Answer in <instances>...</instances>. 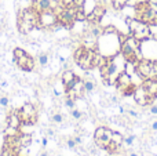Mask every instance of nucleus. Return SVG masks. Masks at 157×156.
Masks as SVG:
<instances>
[{"instance_id":"nucleus-25","label":"nucleus","mask_w":157,"mask_h":156,"mask_svg":"<svg viewBox=\"0 0 157 156\" xmlns=\"http://www.w3.org/2000/svg\"><path fill=\"white\" fill-rule=\"evenodd\" d=\"M65 107L69 108V109H73V108H76V99L71 98V97H68V96H65Z\"/></svg>"},{"instance_id":"nucleus-35","label":"nucleus","mask_w":157,"mask_h":156,"mask_svg":"<svg viewBox=\"0 0 157 156\" xmlns=\"http://www.w3.org/2000/svg\"><path fill=\"white\" fill-rule=\"evenodd\" d=\"M47 144H48V138H47V137H43V138H41V145H43V146H47Z\"/></svg>"},{"instance_id":"nucleus-34","label":"nucleus","mask_w":157,"mask_h":156,"mask_svg":"<svg viewBox=\"0 0 157 156\" xmlns=\"http://www.w3.org/2000/svg\"><path fill=\"white\" fill-rule=\"evenodd\" d=\"M8 87V82L7 80H2L0 82V88H7Z\"/></svg>"},{"instance_id":"nucleus-13","label":"nucleus","mask_w":157,"mask_h":156,"mask_svg":"<svg viewBox=\"0 0 157 156\" xmlns=\"http://www.w3.org/2000/svg\"><path fill=\"white\" fill-rule=\"evenodd\" d=\"M142 86L146 90L147 96L150 98H156L157 97V79H146L142 82Z\"/></svg>"},{"instance_id":"nucleus-17","label":"nucleus","mask_w":157,"mask_h":156,"mask_svg":"<svg viewBox=\"0 0 157 156\" xmlns=\"http://www.w3.org/2000/svg\"><path fill=\"white\" fill-rule=\"evenodd\" d=\"M112 142L117 146H121L124 144V135L119 131H113V134H112Z\"/></svg>"},{"instance_id":"nucleus-11","label":"nucleus","mask_w":157,"mask_h":156,"mask_svg":"<svg viewBox=\"0 0 157 156\" xmlns=\"http://www.w3.org/2000/svg\"><path fill=\"white\" fill-rule=\"evenodd\" d=\"M132 84H134V83H132V79H131V76L128 73H125L124 71L120 72L119 76H117L116 80H114V86H116V88L120 91V93H123L125 88L131 87Z\"/></svg>"},{"instance_id":"nucleus-36","label":"nucleus","mask_w":157,"mask_h":156,"mask_svg":"<svg viewBox=\"0 0 157 156\" xmlns=\"http://www.w3.org/2000/svg\"><path fill=\"white\" fill-rule=\"evenodd\" d=\"M152 130H153V131H157V120H155L152 123Z\"/></svg>"},{"instance_id":"nucleus-8","label":"nucleus","mask_w":157,"mask_h":156,"mask_svg":"<svg viewBox=\"0 0 157 156\" xmlns=\"http://www.w3.org/2000/svg\"><path fill=\"white\" fill-rule=\"evenodd\" d=\"M105 14H106V6L98 3V4L94 7V10H92L90 14H87L86 22H87V24H90V25L99 24L101 19L103 18V15H105Z\"/></svg>"},{"instance_id":"nucleus-32","label":"nucleus","mask_w":157,"mask_h":156,"mask_svg":"<svg viewBox=\"0 0 157 156\" xmlns=\"http://www.w3.org/2000/svg\"><path fill=\"white\" fill-rule=\"evenodd\" d=\"M141 2V0H127V4L125 6H130V7H136V4Z\"/></svg>"},{"instance_id":"nucleus-27","label":"nucleus","mask_w":157,"mask_h":156,"mask_svg":"<svg viewBox=\"0 0 157 156\" xmlns=\"http://www.w3.org/2000/svg\"><path fill=\"white\" fill-rule=\"evenodd\" d=\"M121 112H123V113H127L130 118H135V119L139 118V113L136 112V111L131 109V108H128V109H123V108H121Z\"/></svg>"},{"instance_id":"nucleus-21","label":"nucleus","mask_w":157,"mask_h":156,"mask_svg":"<svg viewBox=\"0 0 157 156\" xmlns=\"http://www.w3.org/2000/svg\"><path fill=\"white\" fill-rule=\"evenodd\" d=\"M95 82L92 79H86L84 80V88H86V93H92L95 90Z\"/></svg>"},{"instance_id":"nucleus-30","label":"nucleus","mask_w":157,"mask_h":156,"mask_svg":"<svg viewBox=\"0 0 157 156\" xmlns=\"http://www.w3.org/2000/svg\"><path fill=\"white\" fill-rule=\"evenodd\" d=\"M134 141H135V135H128V137H124V144L125 145H132Z\"/></svg>"},{"instance_id":"nucleus-28","label":"nucleus","mask_w":157,"mask_h":156,"mask_svg":"<svg viewBox=\"0 0 157 156\" xmlns=\"http://www.w3.org/2000/svg\"><path fill=\"white\" fill-rule=\"evenodd\" d=\"M135 87L136 86L135 84H132L131 87H128V88H125L124 91H123V97H132L134 96V91H135Z\"/></svg>"},{"instance_id":"nucleus-38","label":"nucleus","mask_w":157,"mask_h":156,"mask_svg":"<svg viewBox=\"0 0 157 156\" xmlns=\"http://www.w3.org/2000/svg\"><path fill=\"white\" fill-rule=\"evenodd\" d=\"M40 156H48V152H47V151H43V152L40 154Z\"/></svg>"},{"instance_id":"nucleus-29","label":"nucleus","mask_w":157,"mask_h":156,"mask_svg":"<svg viewBox=\"0 0 157 156\" xmlns=\"http://www.w3.org/2000/svg\"><path fill=\"white\" fill-rule=\"evenodd\" d=\"M8 105H10V98L7 96H0V107L8 108Z\"/></svg>"},{"instance_id":"nucleus-2","label":"nucleus","mask_w":157,"mask_h":156,"mask_svg":"<svg viewBox=\"0 0 157 156\" xmlns=\"http://www.w3.org/2000/svg\"><path fill=\"white\" fill-rule=\"evenodd\" d=\"M125 22H127L130 35H132L139 41H144V40L153 37L152 32H150V26L146 22H142L136 18H125Z\"/></svg>"},{"instance_id":"nucleus-31","label":"nucleus","mask_w":157,"mask_h":156,"mask_svg":"<svg viewBox=\"0 0 157 156\" xmlns=\"http://www.w3.org/2000/svg\"><path fill=\"white\" fill-rule=\"evenodd\" d=\"M76 145H77V144H76V141H75L73 138H69V140L66 141V146H68L69 149H75V148H76Z\"/></svg>"},{"instance_id":"nucleus-3","label":"nucleus","mask_w":157,"mask_h":156,"mask_svg":"<svg viewBox=\"0 0 157 156\" xmlns=\"http://www.w3.org/2000/svg\"><path fill=\"white\" fill-rule=\"evenodd\" d=\"M77 6H75L73 3H69L65 6L62 11L59 14H57L58 22L61 24V26L63 29H72L76 22V13H77Z\"/></svg>"},{"instance_id":"nucleus-37","label":"nucleus","mask_w":157,"mask_h":156,"mask_svg":"<svg viewBox=\"0 0 157 156\" xmlns=\"http://www.w3.org/2000/svg\"><path fill=\"white\" fill-rule=\"evenodd\" d=\"M73 140L76 141V144H80V142H81V137H75Z\"/></svg>"},{"instance_id":"nucleus-24","label":"nucleus","mask_w":157,"mask_h":156,"mask_svg":"<svg viewBox=\"0 0 157 156\" xmlns=\"http://www.w3.org/2000/svg\"><path fill=\"white\" fill-rule=\"evenodd\" d=\"M71 116L75 120H80V119L83 118V112H81L78 108H73V109H71Z\"/></svg>"},{"instance_id":"nucleus-7","label":"nucleus","mask_w":157,"mask_h":156,"mask_svg":"<svg viewBox=\"0 0 157 156\" xmlns=\"http://www.w3.org/2000/svg\"><path fill=\"white\" fill-rule=\"evenodd\" d=\"M132 98H134V101L139 105V107H147V105H152L153 101H155V98H150V97L147 96L146 90L144 88V86L142 84H139V86H136L135 87V91H134Z\"/></svg>"},{"instance_id":"nucleus-22","label":"nucleus","mask_w":157,"mask_h":156,"mask_svg":"<svg viewBox=\"0 0 157 156\" xmlns=\"http://www.w3.org/2000/svg\"><path fill=\"white\" fill-rule=\"evenodd\" d=\"M25 54H28V53L25 51L24 49H21V47H15V49L13 50V60H17V58L24 57Z\"/></svg>"},{"instance_id":"nucleus-15","label":"nucleus","mask_w":157,"mask_h":156,"mask_svg":"<svg viewBox=\"0 0 157 156\" xmlns=\"http://www.w3.org/2000/svg\"><path fill=\"white\" fill-rule=\"evenodd\" d=\"M7 126L15 127V129H19V127L22 126L21 118H19V115H18V112H17V111H13L11 113H8V116H7Z\"/></svg>"},{"instance_id":"nucleus-23","label":"nucleus","mask_w":157,"mask_h":156,"mask_svg":"<svg viewBox=\"0 0 157 156\" xmlns=\"http://www.w3.org/2000/svg\"><path fill=\"white\" fill-rule=\"evenodd\" d=\"M105 130H106V127H103V126L97 127V129H95V133H94V140H99V138H102L103 135H105Z\"/></svg>"},{"instance_id":"nucleus-33","label":"nucleus","mask_w":157,"mask_h":156,"mask_svg":"<svg viewBox=\"0 0 157 156\" xmlns=\"http://www.w3.org/2000/svg\"><path fill=\"white\" fill-rule=\"evenodd\" d=\"M150 113H153V115H157V105H155V104L150 105Z\"/></svg>"},{"instance_id":"nucleus-9","label":"nucleus","mask_w":157,"mask_h":156,"mask_svg":"<svg viewBox=\"0 0 157 156\" xmlns=\"http://www.w3.org/2000/svg\"><path fill=\"white\" fill-rule=\"evenodd\" d=\"M14 64L18 66L19 69H22L24 72H33L35 71V58L30 54H25L24 57L17 58V60H13Z\"/></svg>"},{"instance_id":"nucleus-18","label":"nucleus","mask_w":157,"mask_h":156,"mask_svg":"<svg viewBox=\"0 0 157 156\" xmlns=\"http://www.w3.org/2000/svg\"><path fill=\"white\" fill-rule=\"evenodd\" d=\"M50 62V55L47 53H40L37 57V64L41 66V68H46Z\"/></svg>"},{"instance_id":"nucleus-1","label":"nucleus","mask_w":157,"mask_h":156,"mask_svg":"<svg viewBox=\"0 0 157 156\" xmlns=\"http://www.w3.org/2000/svg\"><path fill=\"white\" fill-rule=\"evenodd\" d=\"M120 53L124 55L125 60L131 62H138L144 58L141 51V41L132 35H128V37L120 44Z\"/></svg>"},{"instance_id":"nucleus-19","label":"nucleus","mask_w":157,"mask_h":156,"mask_svg":"<svg viewBox=\"0 0 157 156\" xmlns=\"http://www.w3.org/2000/svg\"><path fill=\"white\" fill-rule=\"evenodd\" d=\"M19 129H15V127H11V126H7L4 130V137H17L19 135Z\"/></svg>"},{"instance_id":"nucleus-20","label":"nucleus","mask_w":157,"mask_h":156,"mask_svg":"<svg viewBox=\"0 0 157 156\" xmlns=\"http://www.w3.org/2000/svg\"><path fill=\"white\" fill-rule=\"evenodd\" d=\"M110 4H112V7H113L116 11H120V10H123V8L125 7L127 0H112Z\"/></svg>"},{"instance_id":"nucleus-39","label":"nucleus","mask_w":157,"mask_h":156,"mask_svg":"<svg viewBox=\"0 0 157 156\" xmlns=\"http://www.w3.org/2000/svg\"><path fill=\"white\" fill-rule=\"evenodd\" d=\"M128 156H139V155L136 154V152H130V154H128Z\"/></svg>"},{"instance_id":"nucleus-4","label":"nucleus","mask_w":157,"mask_h":156,"mask_svg":"<svg viewBox=\"0 0 157 156\" xmlns=\"http://www.w3.org/2000/svg\"><path fill=\"white\" fill-rule=\"evenodd\" d=\"M17 112L21 118L22 124H35L37 122V111L30 102H25L21 108L17 109Z\"/></svg>"},{"instance_id":"nucleus-12","label":"nucleus","mask_w":157,"mask_h":156,"mask_svg":"<svg viewBox=\"0 0 157 156\" xmlns=\"http://www.w3.org/2000/svg\"><path fill=\"white\" fill-rule=\"evenodd\" d=\"M76 79H77V76L75 75V72L72 71V69H65V71L62 72V75H61V82H62L65 90L69 87H72V84L75 83Z\"/></svg>"},{"instance_id":"nucleus-6","label":"nucleus","mask_w":157,"mask_h":156,"mask_svg":"<svg viewBox=\"0 0 157 156\" xmlns=\"http://www.w3.org/2000/svg\"><path fill=\"white\" fill-rule=\"evenodd\" d=\"M94 57H95V50L86 47L84 53L81 54V57L78 58L76 64L83 71H91V69H94Z\"/></svg>"},{"instance_id":"nucleus-5","label":"nucleus","mask_w":157,"mask_h":156,"mask_svg":"<svg viewBox=\"0 0 157 156\" xmlns=\"http://www.w3.org/2000/svg\"><path fill=\"white\" fill-rule=\"evenodd\" d=\"M58 24V17L52 10L39 13V24L36 29H51Z\"/></svg>"},{"instance_id":"nucleus-10","label":"nucleus","mask_w":157,"mask_h":156,"mask_svg":"<svg viewBox=\"0 0 157 156\" xmlns=\"http://www.w3.org/2000/svg\"><path fill=\"white\" fill-rule=\"evenodd\" d=\"M150 68H152V60L142 58L141 61H138V62H136V73H138V76L141 77L142 80L149 79Z\"/></svg>"},{"instance_id":"nucleus-16","label":"nucleus","mask_w":157,"mask_h":156,"mask_svg":"<svg viewBox=\"0 0 157 156\" xmlns=\"http://www.w3.org/2000/svg\"><path fill=\"white\" fill-rule=\"evenodd\" d=\"M33 138L30 134H19V145H21V148H29L30 144H32Z\"/></svg>"},{"instance_id":"nucleus-14","label":"nucleus","mask_w":157,"mask_h":156,"mask_svg":"<svg viewBox=\"0 0 157 156\" xmlns=\"http://www.w3.org/2000/svg\"><path fill=\"white\" fill-rule=\"evenodd\" d=\"M32 8H35L37 13L51 10V0H32Z\"/></svg>"},{"instance_id":"nucleus-26","label":"nucleus","mask_w":157,"mask_h":156,"mask_svg":"<svg viewBox=\"0 0 157 156\" xmlns=\"http://www.w3.org/2000/svg\"><path fill=\"white\" fill-rule=\"evenodd\" d=\"M63 120H65V118H63L62 113L57 112V113H54V115H52V122H54V123L61 124V123H63Z\"/></svg>"}]
</instances>
